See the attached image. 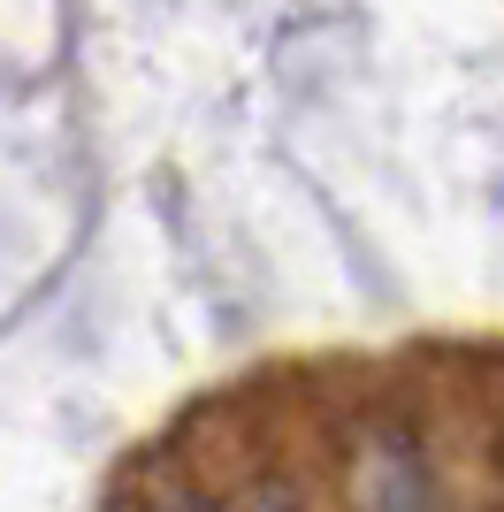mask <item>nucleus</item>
<instances>
[{
    "instance_id": "f03ea898",
    "label": "nucleus",
    "mask_w": 504,
    "mask_h": 512,
    "mask_svg": "<svg viewBox=\"0 0 504 512\" xmlns=\"http://www.w3.org/2000/svg\"><path fill=\"white\" fill-rule=\"evenodd\" d=\"M123 512H207L199 497H176V490H153V497H130Z\"/></svg>"
},
{
    "instance_id": "7ed1b4c3",
    "label": "nucleus",
    "mask_w": 504,
    "mask_h": 512,
    "mask_svg": "<svg viewBox=\"0 0 504 512\" xmlns=\"http://www.w3.org/2000/svg\"><path fill=\"white\" fill-rule=\"evenodd\" d=\"M245 512H298V505H291L283 490H252V497H245Z\"/></svg>"
},
{
    "instance_id": "f257e3e1",
    "label": "nucleus",
    "mask_w": 504,
    "mask_h": 512,
    "mask_svg": "<svg viewBox=\"0 0 504 512\" xmlns=\"http://www.w3.org/2000/svg\"><path fill=\"white\" fill-rule=\"evenodd\" d=\"M352 512H436V482L398 436H367L352 451Z\"/></svg>"
}]
</instances>
